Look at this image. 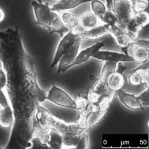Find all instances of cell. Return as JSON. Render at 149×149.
Returning <instances> with one entry per match:
<instances>
[{
  "label": "cell",
  "mask_w": 149,
  "mask_h": 149,
  "mask_svg": "<svg viewBox=\"0 0 149 149\" xmlns=\"http://www.w3.org/2000/svg\"><path fill=\"white\" fill-rule=\"evenodd\" d=\"M84 30V28H83L80 24H79L75 27L69 29V30L61 37L57 45L53 59L51 63V68H53L57 65L61 58L75 43Z\"/></svg>",
  "instance_id": "1"
},
{
  "label": "cell",
  "mask_w": 149,
  "mask_h": 149,
  "mask_svg": "<svg viewBox=\"0 0 149 149\" xmlns=\"http://www.w3.org/2000/svg\"><path fill=\"white\" fill-rule=\"evenodd\" d=\"M31 5L35 19V23L48 31L58 12L52 10L51 9V5L48 2H39L36 0H33Z\"/></svg>",
  "instance_id": "2"
},
{
  "label": "cell",
  "mask_w": 149,
  "mask_h": 149,
  "mask_svg": "<svg viewBox=\"0 0 149 149\" xmlns=\"http://www.w3.org/2000/svg\"><path fill=\"white\" fill-rule=\"evenodd\" d=\"M45 100L58 107L76 109L74 99L65 90L55 85L52 86L48 91Z\"/></svg>",
  "instance_id": "3"
},
{
  "label": "cell",
  "mask_w": 149,
  "mask_h": 149,
  "mask_svg": "<svg viewBox=\"0 0 149 149\" xmlns=\"http://www.w3.org/2000/svg\"><path fill=\"white\" fill-rule=\"evenodd\" d=\"M127 54L131 57L133 62L143 65L148 62L149 58L148 41L136 40L127 48Z\"/></svg>",
  "instance_id": "4"
},
{
  "label": "cell",
  "mask_w": 149,
  "mask_h": 149,
  "mask_svg": "<svg viewBox=\"0 0 149 149\" xmlns=\"http://www.w3.org/2000/svg\"><path fill=\"white\" fill-rule=\"evenodd\" d=\"M112 9L117 17L118 25L123 29L134 13L130 0H112Z\"/></svg>",
  "instance_id": "5"
},
{
  "label": "cell",
  "mask_w": 149,
  "mask_h": 149,
  "mask_svg": "<svg viewBox=\"0 0 149 149\" xmlns=\"http://www.w3.org/2000/svg\"><path fill=\"white\" fill-rule=\"evenodd\" d=\"M149 15L148 12L141 11L134 13L132 17L127 22L124 29L137 38L138 34L141 30L148 24Z\"/></svg>",
  "instance_id": "6"
},
{
  "label": "cell",
  "mask_w": 149,
  "mask_h": 149,
  "mask_svg": "<svg viewBox=\"0 0 149 149\" xmlns=\"http://www.w3.org/2000/svg\"><path fill=\"white\" fill-rule=\"evenodd\" d=\"M107 27L108 34L113 38L116 44L122 48H127L137 39L118 24L107 26Z\"/></svg>",
  "instance_id": "7"
},
{
  "label": "cell",
  "mask_w": 149,
  "mask_h": 149,
  "mask_svg": "<svg viewBox=\"0 0 149 149\" xmlns=\"http://www.w3.org/2000/svg\"><path fill=\"white\" fill-rule=\"evenodd\" d=\"M82 39L80 37L72 47L65 52L59 59L57 65V73H63L69 69V66L74 62L80 49Z\"/></svg>",
  "instance_id": "8"
},
{
  "label": "cell",
  "mask_w": 149,
  "mask_h": 149,
  "mask_svg": "<svg viewBox=\"0 0 149 149\" xmlns=\"http://www.w3.org/2000/svg\"><path fill=\"white\" fill-rule=\"evenodd\" d=\"M126 82L131 87H139L146 84L148 85V68L140 66L129 72Z\"/></svg>",
  "instance_id": "9"
},
{
  "label": "cell",
  "mask_w": 149,
  "mask_h": 149,
  "mask_svg": "<svg viewBox=\"0 0 149 149\" xmlns=\"http://www.w3.org/2000/svg\"><path fill=\"white\" fill-rule=\"evenodd\" d=\"M93 58L105 62L116 63L133 62L131 57L127 53H120L109 51L99 50L93 56Z\"/></svg>",
  "instance_id": "10"
},
{
  "label": "cell",
  "mask_w": 149,
  "mask_h": 149,
  "mask_svg": "<svg viewBox=\"0 0 149 149\" xmlns=\"http://www.w3.org/2000/svg\"><path fill=\"white\" fill-rule=\"evenodd\" d=\"M104 46V43L103 42H97L94 44L79 51L74 62L69 66V69L74 66L80 65L88 61L93 57L95 53L100 50Z\"/></svg>",
  "instance_id": "11"
},
{
  "label": "cell",
  "mask_w": 149,
  "mask_h": 149,
  "mask_svg": "<svg viewBox=\"0 0 149 149\" xmlns=\"http://www.w3.org/2000/svg\"><path fill=\"white\" fill-rule=\"evenodd\" d=\"M120 102L127 109L132 111H141L144 109L137 95L126 92L120 89L116 92Z\"/></svg>",
  "instance_id": "12"
},
{
  "label": "cell",
  "mask_w": 149,
  "mask_h": 149,
  "mask_svg": "<svg viewBox=\"0 0 149 149\" xmlns=\"http://www.w3.org/2000/svg\"><path fill=\"white\" fill-rule=\"evenodd\" d=\"M125 83L126 79L124 75L116 70L109 72L107 76L106 86L111 92L116 93L118 90L122 89Z\"/></svg>",
  "instance_id": "13"
},
{
  "label": "cell",
  "mask_w": 149,
  "mask_h": 149,
  "mask_svg": "<svg viewBox=\"0 0 149 149\" xmlns=\"http://www.w3.org/2000/svg\"><path fill=\"white\" fill-rule=\"evenodd\" d=\"M80 25L86 30L94 28L102 23L100 19L90 8L84 9L79 15Z\"/></svg>",
  "instance_id": "14"
},
{
  "label": "cell",
  "mask_w": 149,
  "mask_h": 149,
  "mask_svg": "<svg viewBox=\"0 0 149 149\" xmlns=\"http://www.w3.org/2000/svg\"><path fill=\"white\" fill-rule=\"evenodd\" d=\"M14 122V115L11 104L0 107V127L5 129L12 128Z\"/></svg>",
  "instance_id": "15"
},
{
  "label": "cell",
  "mask_w": 149,
  "mask_h": 149,
  "mask_svg": "<svg viewBox=\"0 0 149 149\" xmlns=\"http://www.w3.org/2000/svg\"><path fill=\"white\" fill-rule=\"evenodd\" d=\"M108 34L107 25L101 24L94 28L86 30L81 34L80 37L82 40H95L101 38Z\"/></svg>",
  "instance_id": "16"
},
{
  "label": "cell",
  "mask_w": 149,
  "mask_h": 149,
  "mask_svg": "<svg viewBox=\"0 0 149 149\" xmlns=\"http://www.w3.org/2000/svg\"><path fill=\"white\" fill-rule=\"evenodd\" d=\"M92 0H64L62 2L51 5V9L57 12L70 10L82 4L90 2Z\"/></svg>",
  "instance_id": "17"
},
{
  "label": "cell",
  "mask_w": 149,
  "mask_h": 149,
  "mask_svg": "<svg viewBox=\"0 0 149 149\" xmlns=\"http://www.w3.org/2000/svg\"><path fill=\"white\" fill-rule=\"evenodd\" d=\"M58 13L63 23L69 29L74 28L80 24L79 16L76 13L70 10L62 11Z\"/></svg>",
  "instance_id": "18"
},
{
  "label": "cell",
  "mask_w": 149,
  "mask_h": 149,
  "mask_svg": "<svg viewBox=\"0 0 149 149\" xmlns=\"http://www.w3.org/2000/svg\"><path fill=\"white\" fill-rule=\"evenodd\" d=\"M74 101L76 109L77 111L80 115L86 116L89 111V108L91 104L87 96L83 95H79L74 99Z\"/></svg>",
  "instance_id": "19"
},
{
  "label": "cell",
  "mask_w": 149,
  "mask_h": 149,
  "mask_svg": "<svg viewBox=\"0 0 149 149\" xmlns=\"http://www.w3.org/2000/svg\"><path fill=\"white\" fill-rule=\"evenodd\" d=\"M81 133H70L62 135V144L64 147L76 148Z\"/></svg>",
  "instance_id": "20"
},
{
  "label": "cell",
  "mask_w": 149,
  "mask_h": 149,
  "mask_svg": "<svg viewBox=\"0 0 149 149\" xmlns=\"http://www.w3.org/2000/svg\"><path fill=\"white\" fill-rule=\"evenodd\" d=\"M90 3V9L100 19L107 9L106 4L102 0H92Z\"/></svg>",
  "instance_id": "21"
},
{
  "label": "cell",
  "mask_w": 149,
  "mask_h": 149,
  "mask_svg": "<svg viewBox=\"0 0 149 149\" xmlns=\"http://www.w3.org/2000/svg\"><path fill=\"white\" fill-rule=\"evenodd\" d=\"M100 20L102 23L107 26L118 24L117 17L112 9H107Z\"/></svg>",
  "instance_id": "22"
},
{
  "label": "cell",
  "mask_w": 149,
  "mask_h": 149,
  "mask_svg": "<svg viewBox=\"0 0 149 149\" xmlns=\"http://www.w3.org/2000/svg\"><path fill=\"white\" fill-rule=\"evenodd\" d=\"M133 7L134 13L145 11L148 7V0H136Z\"/></svg>",
  "instance_id": "23"
},
{
  "label": "cell",
  "mask_w": 149,
  "mask_h": 149,
  "mask_svg": "<svg viewBox=\"0 0 149 149\" xmlns=\"http://www.w3.org/2000/svg\"><path fill=\"white\" fill-rule=\"evenodd\" d=\"M89 147V138L86 132H83L80 137L78 144L76 147L77 148L87 149Z\"/></svg>",
  "instance_id": "24"
},
{
  "label": "cell",
  "mask_w": 149,
  "mask_h": 149,
  "mask_svg": "<svg viewBox=\"0 0 149 149\" xmlns=\"http://www.w3.org/2000/svg\"><path fill=\"white\" fill-rule=\"evenodd\" d=\"M139 100L144 107H147L149 105V93L148 87H147L143 91H142L139 95H137Z\"/></svg>",
  "instance_id": "25"
},
{
  "label": "cell",
  "mask_w": 149,
  "mask_h": 149,
  "mask_svg": "<svg viewBox=\"0 0 149 149\" xmlns=\"http://www.w3.org/2000/svg\"><path fill=\"white\" fill-rule=\"evenodd\" d=\"M9 104H11V103L6 89L0 88V107H4Z\"/></svg>",
  "instance_id": "26"
},
{
  "label": "cell",
  "mask_w": 149,
  "mask_h": 149,
  "mask_svg": "<svg viewBox=\"0 0 149 149\" xmlns=\"http://www.w3.org/2000/svg\"><path fill=\"white\" fill-rule=\"evenodd\" d=\"M8 85V76L3 67L0 68V88L6 89Z\"/></svg>",
  "instance_id": "27"
},
{
  "label": "cell",
  "mask_w": 149,
  "mask_h": 149,
  "mask_svg": "<svg viewBox=\"0 0 149 149\" xmlns=\"http://www.w3.org/2000/svg\"><path fill=\"white\" fill-rule=\"evenodd\" d=\"M6 16V14L5 9L1 6H0V24H1L5 20Z\"/></svg>",
  "instance_id": "28"
},
{
  "label": "cell",
  "mask_w": 149,
  "mask_h": 149,
  "mask_svg": "<svg viewBox=\"0 0 149 149\" xmlns=\"http://www.w3.org/2000/svg\"><path fill=\"white\" fill-rule=\"evenodd\" d=\"M52 2H54L55 3H58L63 2L64 0H51Z\"/></svg>",
  "instance_id": "29"
},
{
  "label": "cell",
  "mask_w": 149,
  "mask_h": 149,
  "mask_svg": "<svg viewBox=\"0 0 149 149\" xmlns=\"http://www.w3.org/2000/svg\"><path fill=\"white\" fill-rule=\"evenodd\" d=\"M148 123H149V121H148V118L147 119V120L146 122H145V125H146V127H147V129H148V127H149V125H148Z\"/></svg>",
  "instance_id": "30"
},
{
  "label": "cell",
  "mask_w": 149,
  "mask_h": 149,
  "mask_svg": "<svg viewBox=\"0 0 149 149\" xmlns=\"http://www.w3.org/2000/svg\"><path fill=\"white\" fill-rule=\"evenodd\" d=\"M130 2H132V5H133L134 4V2H135V1L136 0H130Z\"/></svg>",
  "instance_id": "31"
},
{
  "label": "cell",
  "mask_w": 149,
  "mask_h": 149,
  "mask_svg": "<svg viewBox=\"0 0 149 149\" xmlns=\"http://www.w3.org/2000/svg\"><path fill=\"white\" fill-rule=\"evenodd\" d=\"M36 1H37L39 2H42V0H36Z\"/></svg>",
  "instance_id": "32"
}]
</instances>
